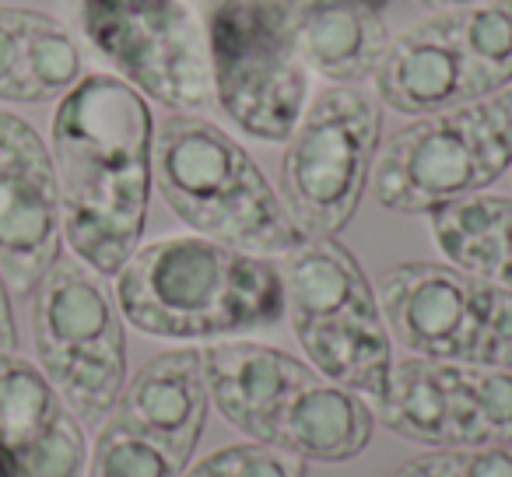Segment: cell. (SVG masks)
Wrapping results in <instances>:
<instances>
[{
	"mask_svg": "<svg viewBox=\"0 0 512 477\" xmlns=\"http://www.w3.org/2000/svg\"><path fill=\"white\" fill-rule=\"evenodd\" d=\"M376 421L411 442H425L435 449H449L446 425V386L439 362L432 358H404L393 362L383 397L376 400Z\"/></svg>",
	"mask_w": 512,
	"mask_h": 477,
	"instance_id": "19",
	"label": "cell"
},
{
	"mask_svg": "<svg viewBox=\"0 0 512 477\" xmlns=\"http://www.w3.org/2000/svg\"><path fill=\"white\" fill-rule=\"evenodd\" d=\"M372 428H376V411L362 393L316 376L281 407L271 446H281L306 463H344L369 449Z\"/></svg>",
	"mask_w": 512,
	"mask_h": 477,
	"instance_id": "17",
	"label": "cell"
},
{
	"mask_svg": "<svg viewBox=\"0 0 512 477\" xmlns=\"http://www.w3.org/2000/svg\"><path fill=\"white\" fill-rule=\"evenodd\" d=\"M207 411L211 393L204 379V358L197 348H172L148 358L134 372L113 414L169 449L179 467H190L204 435Z\"/></svg>",
	"mask_w": 512,
	"mask_h": 477,
	"instance_id": "15",
	"label": "cell"
},
{
	"mask_svg": "<svg viewBox=\"0 0 512 477\" xmlns=\"http://www.w3.org/2000/svg\"><path fill=\"white\" fill-rule=\"evenodd\" d=\"M183 470L186 467H179L169 449L158 446L151 435L120 414H109L95 435L85 477H183Z\"/></svg>",
	"mask_w": 512,
	"mask_h": 477,
	"instance_id": "22",
	"label": "cell"
},
{
	"mask_svg": "<svg viewBox=\"0 0 512 477\" xmlns=\"http://www.w3.org/2000/svg\"><path fill=\"white\" fill-rule=\"evenodd\" d=\"M0 477H8V470H4V463H0Z\"/></svg>",
	"mask_w": 512,
	"mask_h": 477,
	"instance_id": "30",
	"label": "cell"
},
{
	"mask_svg": "<svg viewBox=\"0 0 512 477\" xmlns=\"http://www.w3.org/2000/svg\"><path fill=\"white\" fill-rule=\"evenodd\" d=\"M123 320L165 341H221L285 320V281L271 257L204 235L137 246L116 274Z\"/></svg>",
	"mask_w": 512,
	"mask_h": 477,
	"instance_id": "2",
	"label": "cell"
},
{
	"mask_svg": "<svg viewBox=\"0 0 512 477\" xmlns=\"http://www.w3.org/2000/svg\"><path fill=\"white\" fill-rule=\"evenodd\" d=\"M292 43L306 71L334 85H358L376 74L390 29L362 0H299L292 11Z\"/></svg>",
	"mask_w": 512,
	"mask_h": 477,
	"instance_id": "16",
	"label": "cell"
},
{
	"mask_svg": "<svg viewBox=\"0 0 512 477\" xmlns=\"http://www.w3.org/2000/svg\"><path fill=\"white\" fill-rule=\"evenodd\" d=\"M18 323H15V309H11V288L0 274V351H18Z\"/></svg>",
	"mask_w": 512,
	"mask_h": 477,
	"instance_id": "28",
	"label": "cell"
},
{
	"mask_svg": "<svg viewBox=\"0 0 512 477\" xmlns=\"http://www.w3.org/2000/svg\"><path fill=\"white\" fill-rule=\"evenodd\" d=\"M453 477H512V446L456 449V474Z\"/></svg>",
	"mask_w": 512,
	"mask_h": 477,
	"instance_id": "26",
	"label": "cell"
},
{
	"mask_svg": "<svg viewBox=\"0 0 512 477\" xmlns=\"http://www.w3.org/2000/svg\"><path fill=\"white\" fill-rule=\"evenodd\" d=\"M64 250L53 155L39 130L0 109V274L32 295Z\"/></svg>",
	"mask_w": 512,
	"mask_h": 477,
	"instance_id": "11",
	"label": "cell"
},
{
	"mask_svg": "<svg viewBox=\"0 0 512 477\" xmlns=\"http://www.w3.org/2000/svg\"><path fill=\"white\" fill-rule=\"evenodd\" d=\"M211 404L253 442H271L274 421L295 390L320 372L288 351L256 341H221L200 351Z\"/></svg>",
	"mask_w": 512,
	"mask_h": 477,
	"instance_id": "14",
	"label": "cell"
},
{
	"mask_svg": "<svg viewBox=\"0 0 512 477\" xmlns=\"http://www.w3.org/2000/svg\"><path fill=\"white\" fill-rule=\"evenodd\" d=\"M509 172H512V169H509Z\"/></svg>",
	"mask_w": 512,
	"mask_h": 477,
	"instance_id": "31",
	"label": "cell"
},
{
	"mask_svg": "<svg viewBox=\"0 0 512 477\" xmlns=\"http://www.w3.org/2000/svg\"><path fill=\"white\" fill-rule=\"evenodd\" d=\"M0 102H29L25 95V8L0 4Z\"/></svg>",
	"mask_w": 512,
	"mask_h": 477,
	"instance_id": "25",
	"label": "cell"
},
{
	"mask_svg": "<svg viewBox=\"0 0 512 477\" xmlns=\"http://www.w3.org/2000/svg\"><path fill=\"white\" fill-rule=\"evenodd\" d=\"M446 22L467 57L481 95L512 85V0H481L467 8H449Z\"/></svg>",
	"mask_w": 512,
	"mask_h": 477,
	"instance_id": "20",
	"label": "cell"
},
{
	"mask_svg": "<svg viewBox=\"0 0 512 477\" xmlns=\"http://www.w3.org/2000/svg\"><path fill=\"white\" fill-rule=\"evenodd\" d=\"M383 134V106L355 85L320 92L285 141L278 197L306 239H334L358 214Z\"/></svg>",
	"mask_w": 512,
	"mask_h": 477,
	"instance_id": "8",
	"label": "cell"
},
{
	"mask_svg": "<svg viewBox=\"0 0 512 477\" xmlns=\"http://www.w3.org/2000/svg\"><path fill=\"white\" fill-rule=\"evenodd\" d=\"M453 474H456V449H432V453L404 460L386 477H453Z\"/></svg>",
	"mask_w": 512,
	"mask_h": 477,
	"instance_id": "27",
	"label": "cell"
},
{
	"mask_svg": "<svg viewBox=\"0 0 512 477\" xmlns=\"http://www.w3.org/2000/svg\"><path fill=\"white\" fill-rule=\"evenodd\" d=\"M386 330L411 355L512 369V292L453 264H397L379 281Z\"/></svg>",
	"mask_w": 512,
	"mask_h": 477,
	"instance_id": "10",
	"label": "cell"
},
{
	"mask_svg": "<svg viewBox=\"0 0 512 477\" xmlns=\"http://www.w3.org/2000/svg\"><path fill=\"white\" fill-rule=\"evenodd\" d=\"M183 477H306V460L271 442H235L193 463Z\"/></svg>",
	"mask_w": 512,
	"mask_h": 477,
	"instance_id": "23",
	"label": "cell"
},
{
	"mask_svg": "<svg viewBox=\"0 0 512 477\" xmlns=\"http://www.w3.org/2000/svg\"><path fill=\"white\" fill-rule=\"evenodd\" d=\"M0 463L8 477H85V425L46 372L18 351H0Z\"/></svg>",
	"mask_w": 512,
	"mask_h": 477,
	"instance_id": "12",
	"label": "cell"
},
{
	"mask_svg": "<svg viewBox=\"0 0 512 477\" xmlns=\"http://www.w3.org/2000/svg\"><path fill=\"white\" fill-rule=\"evenodd\" d=\"M29 299L39 369L81 425L99 428L116 411L127 386L120 306L92 267L64 253Z\"/></svg>",
	"mask_w": 512,
	"mask_h": 477,
	"instance_id": "6",
	"label": "cell"
},
{
	"mask_svg": "<svg viewBox=\"0 0 512 477\" xmlns=\"http://www.w3.org/2000/svg\"><path fill=\"white\" fill-rule=\"evenodd\" d=\"M78 29L144 99L193 116L218 106L204 18L186 0H81Z\"/></svg>",
	"mask_w": 512,
	"mask_h": 477,
	"instance_id": "9",
	"label": "cell"
},
{
	"mask_svg": "<svg viewBox=\"0 0 512 477\" xmlns=\"http://www.w3.org/2000/svg\"><path fill=\"white\" fill-rule=\"evenodd\" d=\"M428 11H449V8H467V4H481V0H418Z\"/></svg>",
	"mask_w": 512,
	"mask_h": 477,
	"instance_id": "29",
	"label": "cell"
},
{
	"mask_svg": "<svg viewBox=\"0 0 512 477\" xmlns=\"http://www.w3.org/2000/svg\"><path fill=\"white\" fill-rule=\"evenodd\" d=\"M85 78V57L74 32L53 15L25 8V95L29 106L64 99Z\"/></svg>",
	"mask_w": 512,
	"mask_h": 477,
	"instance_id": "21",
	"label": "cell"
},
{
	"mask_svg": "<svg viewBox=\"0 0 512 477\" xmlns=\"http://www.w3.org/2000/svg\"><path fill=\"white\" fill-rule=\"evenodd\" d=\"M155 120L116 74H85L53 113V169L71 253L116 278L141 246L151 197Z\"/></svg>",
	"mask_w": 512,
	"mask_h": 477,
	"instance_id": "1",
	"label": "cell"
},
{
	"mask_svg": "<svg viewBox=\"0 0 512 477\" xmlns=\"http://www.w3.org/2000/svg\"><path fill=\"white\" fill-rule=\"evenodd\" d=\"M512 169V85L488 99L418 116L379 148L372 179L376 200L397 214L484 193Z\"/></svg>",
	"mask_w": 512,
	"mask_h": 477,
	"instance_id": "5",
	"label": "cell"
},
{
	"mask_svg": "<svg viewBox=\"0 0 512 477\" xmlns=\"http://www.w3.org/2000/svg\"><path fill=\"white\" fill-rule=\"evenodd\" d=\"M285 316L323 379L379 400L393 369L379 295L337 239H306L278 264Z\"/></svg>",
	"mask_w": 512,
	"mask_h": 477,
	"instance_id": "4",
	"label": "cell"
},
{
	"mask_svg": "<svg viewBox=\"0 0 512 477\" xmlns=\"http://www.w3.org/2000/svg\"><path fill=\"white\" fill-rule=\"evenodd\" d=\"M428 221L449 264L512 292V197L474 193L435 207Z\"/></svg>",
	"mask_w": 512,
	"mask_h": 477,
	"instance_id": "18",
	"label": "cell"
},
{
	"mask_svg": "<svg viewBox=\"0 0 512 477\" xmlns=\"http://www.w3.org/2000/svg\"><path fill=\"white\" fill-rule=\"evenodd\" d=\"M463 386L484 425V442L512 446V369L463 365Z\"/></svg>",
	"mask_w": 512,
	"mask_h": 477,
	"instance_id": "24",
	"label": "cell"
},
{
	"mask_svg": "<svg viewBox=\"0 0 512 477\" xmlns=\"http://www.w3.org/2000/svg\"><path fill=\"white\" fill-rule=\"evenodd\" d=\"M151 179L165 207L204 239L256 257H285L306 243L260 165L207 116L172 113L158 123Z\"/></svg>",
	"mask_w": 512,
	"mask_h": 477,
	"instance_id": "3",
	"label": "cell"
},
{
	"mask_svg": "<svg viewBox=\"0 0 512 477\" xmlns=\"http://www.w3.org/2000/svg\"><path fill=\"white\" fill-rule=\"evenodd\" d=\"M299 0H211L207 50L214 99L256 141L285 144L309 106V71L292 43Z\"/></svg>",
	"mask_w": 512,
	"mask_h": 477,
	"instance_id": "7",
	"label": "cell"
},
{
	"mask_svg": "<svg viewBox=\"0 0 512 477\" xmlns=\"http://www.w3.org/2000/svg\"><path fill=\"white\" fill-rule=\"evenodd\" d=\"M372 81L376 99L404 116H432L484 99L446 11L421 18L390 39Z\"/></svg>",
	"mask_w": 512,
	"mask_h": 477,
	"instance_id": "13",
	"label": "cell"
}]
</instances>
